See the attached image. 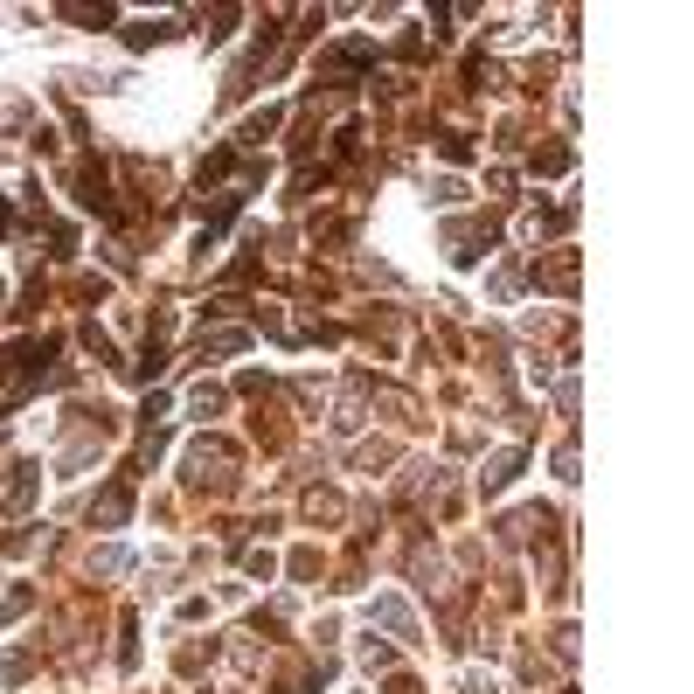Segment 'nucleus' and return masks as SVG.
I'll use <instances>...</instances> for the list:
<instances>
[{"instance_id":"1","label":"nucleus","mask_w":694,"mask_h":694,"mask_svg":"<svg viewBox=\"0 0 694 694\" xmlns=\"http://www.w3.org/2000/svg\"><path fill=\"white\" fill-rule=\"evenodd\" d=\"M126 507H133V493H126V486H111L105 500L91 507V521H98V528H118V521H126Z\"/></svg>"}]
</instances>
